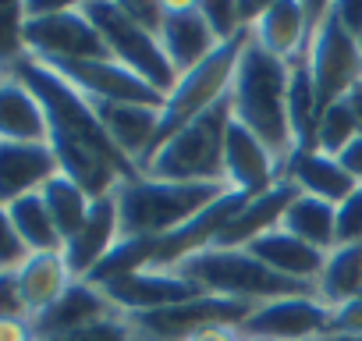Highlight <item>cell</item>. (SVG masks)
Listing matches in <instances>:
<instances>
[{
	"mask_svg": "<svg viewBox=\"0 0 362 341\" xmlns=\"http://www.w3.org/2000/svg\"><path fill=\"white\" fill-rule=\"evenodd\" d=\"M25 57V4H0V75H15Z\"/></svg>",
	"mask_w": 362,
	"mask_h": 341,
	"instance_id": "obj_32",
	"label": "cell"
},
{
	"mask_svg": "<svg viewBox=\"0 0 362 341\" xmlns=\"http://www.w3.org/2000/svg\"><path fill=\"white\" fill-rule=\"evenodd\" d=\"M177 274L185 281H192L206 295L238 299V302H249V306L284 299V295H316L313 288L274 274L249 249H203V253H196L181 263Z\"/></svg>",
	"mask_w": 362,
	"mask_h": 341,
	"instance_id": "obj_4",
	"label": "cell"
},
{
	"mask_svg": "<svg viewBox=\"0 0 362 341\" xmlns=\"http://www.w3.org/2000/svg\"><path fill=\"white\" fill-rule=\"evenodd\" d=\"M135 327L117 313V316H107V320H96L82 330H71V334H61V337H50V341H135Z\"/></svg>",
	"mask_w": 362,
	"mask_h": 341,
	"instance_id": "obj_33",
	"label": "cell"
},
{
	"mask_svg": "<svg viewBox=\"0 0 362 341\" xmlns=\"http://www.w3.org/2000/svg\"><path fill=\"white\" fill-rule=\"evenodd\" d=\"M249 253L259 263H267L274 274H281V277H288L295 284H305V288H316V281L323 274V263H327V253L323 249H316V245L288 235L284 228L267 231L263 238H256L249 245Z\"/></svg>",
	"mask_w": 362,
	"mask_h": 341,
	"instance_id": "obj_21",
	"label": "cell"
},
{
	"mask_svg": "<svg viewBox=\"0 0 362 341\" xmlns=\"http://www.w3.org/2000/svg\"><path fill=\"white\" fill-rule=\"evenodd\" d=\"M153 253H156V238H121V242L100 260V267H96L86 281L100 288V284H107V281H117V277L149 270Z\"/></svg>",
	"mask_w": 362,
	"mask_h": 341,
	"instance_id": "obj_30",
	"label": "cell"
},
{
	"mask_svg": "<svg viewBox=\"0 0 362 341\" xmlns=\"http://www.w3.org/2000/svg\"><path fill=\"white\" fill-rule=\"evenodd\" d=\"M245 43H249V33H242V36L221 43L199 68L177 75L174 89L167 93V100H163V107H160V125H156V139H153L149 156H153L177 128H185L189 121H196L199 114L214 110L221 100H228L231 82H235V71H238V57H242ZM149 156H146V160H149ZM146 160H142V163H146ZM142 163H139V167H142Z\"/></svg>",
	"mask_w": 362,
	"mask_h": 341,
	"instance_id": "obj_5",
	"label": "cell"
},
{
	"mask_svg": "<svg viewBox=\"0 0 362 341\" xmlns=\"http://www.w3.org/2000/svg\"><path fill=\"white\" fill-rule=\"evenodd\" d=\"M61 175L50 142H0V207L40 192Z\"/></svg>",
	"mask_w": 362,
	"mask_h": 341,
	"instance_id": "obj_17",
	"label": "cell"
},
{
	"mask_svg": "<svg viewBox=\"0 0 362 341\" xmlns=\"http://www.w3.org/2000/svg\"><path fill=\"white\" fill-rule=\"evenodd\" d=\"M327 334H334V337H362V295L344 302V306H337V309H330Z\"/></svg>",
	"mask_w": 362,
	"mask_h": 341,
	"instance_id": "obj_37",
	"label": "cell"
},
{
	"mask_svg": "<svg viewBox=\"0 0 362 341\" xmlns=\"http://www.w3.org/2000/svg\"><path fill=\"white\" fill-rule=\"evenodd\" d=\"M25 43L29 57L54 64V61H103L110 57L96 25L82 11V4H68L61 11L25 18Z\"/></svg>",
	"mask_w": 362,
	"mask_h": 341,
	"instance_id": "obj_9",
	"label": "cell"
},
{
	"mask_svg": "<svg viewBox=\"0 0 362 341\" xmlns=\"http://www.w3.org/2000/svg\"><path fill=\"white\" fill-rule=\"evenodd\" d=\"M330 11H334V18L358 40V33H362V4L358 0H344V4H330Z\"/></svg>",
	"mask_w": 362,
	"mask_h": 341,
	"instance_id": "obj_40",
	"label": "cell"
},
{
	"mask_svg": "<svg viewBox=\"0 0 362 341\" xmlns=\"http://www.w3.org/2000/svg\"><path fill=\"white\" fill-rule=\"evenodd\" d=\"M305 64L313 75V86L320 93L323 110L337 100H344V93L362 82V50L358 40L334 18V11L327 8V15L320 18V25L313 29L309 43H305Z\"/></svg>",
	"mask_w": 362,
	"mask_h": 341,
	"instance_id": "obj_8",
	"label": "cell"
},
{
	"mask_svg": "<svg viewBox=\"0 0 362 341\" xmlns=\"http://www.w3.org/2000/svg\"><path fill=\"white\" fill-rule=\"evenodd\" d=\"M61 79H68L89 103H146L163 107V93H156L146 79L117 64L114 57L103 61H54L50 64Z\"/></svg>",
	"mask_w": 362,
	"mask_h": 341,
	"instance_id": "obj_10",
	"label": "cell"
},
{
	"mask_svg": "<svg viewBox=\"0 0 362 341\" xmlns=\"http://www.w3.org/2000/svg\"><path fill=\"white\" fill-rule=\"evenodd\" d=\"M0 320H29V309H25V299H22L15 270L0 274Z\"/></svg>",
	"mask_w": 362,
	"mask_h": 341,
	"instance_id": "obj_38",
	"label": "cell"
},
{
	"mask_svg": "<svg viewBox=\"0 0 362 341\" xmlns=\"http://www.w3.org/2000/svg\"><path fill=\"white\" fill-rule=\"evenodd\" d=\"M358 135H362V132H358V125H355L348 103L337 100V103H330V107L320 114V125H316V149H320V153H330V156H341Z\"/></svg>",
	"mask_w": 362,
	"mask_h": 341,
	"instance_id": "obj_31",
	"label": "cell"
},
{
	"mask_svg": "<svg viewBox=\"0 0 362 341\" xmlns=\"http://www.w3.org/2000/svg\"><path fill=\"white\" fill-rule=\"evenodd\" d=\"M228 192L231 189L224 182H156L139 175L114 192L121 210V238H163Z\"/></svg>",
	"mask_w": 362,
	"mask_h": 341,
	"instance_id": "obj_2",
	"label": "cell"
},
{
	"mask_svg": "<svg viewBox=\"0 0 362 341\" xmlns=\"http://www.w3.org/2000/svg\"><path fill=\"white\" fill-rule=\"evenodd\" d=\"M25 260H29V249L22 245V238H18V231L11 224L8 207H0V274L18 270Z\"/></svg>",
	"mask_w": 362,
	"mask_h": 341,
	"instance_id": "obj_36",
	"label": "cell"
},
{
	"mask_svg": "<svg viewBox=\"0 0 362 341\" xmlns=\"http://www.w3.org/2000/svg\"><path fill=\"white\" fill-rule=\"evenodd\" d=\"M8 214H11V224H15V231H18V238L29 253H61L64 249V238L57 235V224H54L40 192L15 200L8 207Z\"/></svg>",
	"mask_w": 362,
	"mask_h": 341,
	"instance_id": "obj_28",
	"label": "cell"
},
{
	"mask_svg": "<svg viewBox=\"0 0 362 341\" xmlns=\"http://www.w3.org/2000/svg\"><path fill=\"white\" fill-rule=\"evenodd\" d=\"M121 8H124V15H128L135 25H142L146 33L160 36V25H163V8H167V4H156V0H146V4H132V0H121Z\"/></svg>",
	"mask_w": 362,
	"mask_h": 341,
	"instance_id": "obj_39",
	"label": "cell"
},
{
	"mask_svg": "<svg viewBox=\"0 0 362 341\" xmlns=\"http://www.w3.org/2000/svg\"><path fill=\"white\" fill-rule=\"evenodd\" d=\"M100 291L107 295V302L121 316H139V313L167 309L174 302H185V299L203 295L192 281H185L177 270H139V274H128V277L100 284Z\"/></svg>",
	"mask_w": 362,
	"mask_h": 341,
	"instance_id": "obj_13",
	"label": "cell"
},
{
	"mask_svg": "<svg viewBox=\"0 0 362 341\" xmlns=\"http://www.w3.org/2000/svg\"><path fill=\"white\" fill-rule=\"evenodd\" d=\"M245 341H263V337H245Z\"/></svg>",
	"mask_w": 362,
	"mask_h": 341,
	"instance_id": "obj_47",
	"label": "cell"
},
{
	"mask_svg": "<svg viewBox=\"0 0 362 341\" xmlns=\"http://www.w3.org/2000/svg\"><path fill=\"white\" fill-rule=\"evenodd\" d=\"M284 182H291L298 189V196H313L323 203H344L358 182L341 167L337 156L309 149V153H291V160L284 163Z\"/></svg>",
	"mask_w": 362,
	"mask_h": 341,
	"instance_id": "obj_20",
	"label": "cell"
},
{
	"mask_svg": "<svg viewBox=\"0 0 362 341\" xmlns=\"http://www.w3.org/2000/svg\"><path fill=\"white\" fill-rule=\"evenodd\" d=\"M82 11L89 15V22L96 25L107 54L124 64L128 71H135L139 79H146L156 93H170L174 82H177V71L174 64L167 61L163 47H160V36L146 33L142 25H135L124 8H121V0L117 4H107V0H93V4H82Z\"/></svg>",
	"mask_w": 362,
	"mask_h": 341,
	"instance_id": "obj_6",
	"label": "cell"
},
{
	"mask_svg": "<svg viewBox=\"0 0 362 341\" xmlns=\"http://www.w3.org/2000/svg\"><path fill=\"white\" fill-rule=\"evenodd\" d=\"M320 341H362V337H334V334H323Z\"/></svg>",
	"mask_w": 362,
	"mask_h": 341,
	"instance_id": "obj_45",
	"label": "cell"
},
{
	"mask_svg": "<svg viewBox=\"0 0 362 341\" xmlns=\"http://www.w3.org/2000/svg\"><path fill=\"white\" fill-rule=\"evenodd\" d=\"M50 121L40 100L15 79H0V142H47Z\"/></svg>",
	"mask_w": 362,
	"mask_h": 341,
	"instance_id": "obj_23",
	"label": "cell"
},
{
	"mask_svg": "<svg viewBox=\"0 0 362 341\" xmlns=\"http://www.w3.org/2000/svg\"><path fill=\"white\" fill-rule=\"evenodd\" d=\"M0 79H4V75H0Z\"/></svg>",
	"mask_w": 362,
	"mask_h": 341,
	"instance_id": "obj_48",
	"label": "cell"
},
{
	"mask_svg": "<svg viewBox=\"0 0 362 341\" xmlns=\"http://www.w3.org/2000/svg\"><path fill=\"white\" fill-rule=\"evenodd\" d=\"M327 8L330 4H302V0L267 4L249 33L267 54H274L281 61H295L305 54V43H309L313 29L320 25V18L327 15Z\"/></svg>",
	"mask_w": 362,
	"mask_h": 341,
	"instance_id": "obj_14",
	"label": "cell"
},
{
	"mask_svg": "<svg viewBox=\"0 0 362 341\" xmlns=\"http://www.w3.org/2000/svg\"><path fill=\"white\" fill-rule=\"evenodd\" d=\"M327 327H330V306H323L316 295H284L259 302L238 330L242 337H263V341H320Z\"/></svg>",
	"mask_w": 362,
	"mask_h": 341,
	"instance_id": "obj_11",
	"label": "cell"
},
{
	"mask_svg": "<svg viewBox=\"0 0 362 341\" xmlns=\"http://www.w3.org/2000/svg\"><path fill=\"white\" fill-rule=\"evenodd\" d=\"M15 274H18V288H22L29 320L40 316L43 309H50L75 281L61 253H29V260Z\"/></svg>",
	"mask_w": 362,
	"mask_h": 341,
	"instance_id": "obj_24",
	"label": "cell"
},
{
	"mask_svg": "<svg viewBox=\"0 0 362 341\" xmlns=\"http://www.w3.org/2000/svg\"><path fill=\"white\" fill-rule=\"evenodd\" d=\"M334 242L337 245H362V185L344 203H337Z\"/></svg>",
	"mask_w": 362,
	"mask_h": 341,
	"instance_id": "obj_34",
	"label": "cell"
},
{
	"mask_svg": "<svg viewBox=\"0 0 362 341\" xmlns=\"http://www.w3.org/2000/svg\"><path fill=\"white\" fill-rule=\"evenodd\" d=\"M100 125L107 128V135L114 139V146L139 167L156 139V125H160V107H146V103H93Z\"/></svg>",
	"mask_w": 362,
	"mask_h": 341,
	"instance_id": "obj_22",
	"label": "cell"
},
{
	"mask_svg": "<svg viewBox=\"0 0 362 341\" xmlns=\"http://www.w3.org/2000/svg\"><path fill=\"white\" fill-rule=\"evenodd\" d=\"M0 341H36L29 320H0Z\"/></svg>",
	"mask_w": 362,
	"mask_h": 341,
	"instance_id": "obj_41",
	"label": "cell"
},
{
	"mask_svg": "<svg viewBox=\"0 0 362 341\" xmlns=\"http://www.w3.org/2000/svg\"><path fill=\"white\" fill-rule=\"evenodd\" d=\"M337 160H341V167L348 170V175H351V178L362 185V135H358V139H355V142H351V146H348V149L337 156Z\"/></svg>",
	"mask_w": 362,
	"mask_h": 341,
	"instance_id": "obj_42",
	"label": "cell"
},
{
	"mask_svg": "<svg viewBox=\"0 0 362 341\" xmlns=\"http://www.w3.org/2000/svg\"><path fill=\"white\" fill-rule=\"evenodd\" d=\"M199 11H203L206 25L214 29V36H217L221 43H228V40H235V36L249 33V29L242 25L238 4H217V0H206V4H199Z\"/></svg>",
	"mask_w": 362,
	"mask_h": 341,
	"instance_id": "obj_35",
	"label": "cell"
},
{
	"mask_svg": "<svg viewBox=\"0 0 362 341\" xmlns=\"http://www.w3.org/2000/svg\"><path fill=\"white\" fill-rule=\"evenodd\" d=\"M344 103H348V110H351V117H355V125H358V132H362V82H355V86L344 93Z\"/></svg>",
	"mask_w": 362,
	"mask_h": 341,
	"instance_id": "obj_44",
	"label": "cell"
},
{
	"mask_svg": "<svg viewBox=\"0 0 362 341\" xmlns=\"http://www.w3.org/2000/svg\"><path fill=\"white\" fill-rule=\"evenodd\" d=\"M316 299L330 309L362 295V245H334L316 281Z\"/></svg>",
	"mask_w": 362,
	"mask_h": 341,
	"instance_id": "obj_26",
	"label": "cell"
},
{
	"mask_svg": "<svg viewBox=\"0 0 362 341\" xmlns=\"http://www.w3.org/2000/svg\"><path fill=\"white\" fill-rule=\"evenodd\" d=\"M40 196H43V203H47L54 224H57V235H61L64 242L82 228V221L89 217V207H93V200H89L68 175H54V178L40 189Z\"/></svg>",
	"mask_w": 362,
	"mask_h": 341,
	"instance_id": "obj_29",
	"label": "cell"
},
{
	"mask_svg": "<svg viewBox=\"0 0 362 341\" xmlns=\"http://www.w3.org/2000/svg\"><path fill=\"white\" fill-rule=\"evenodd\" d=\"M295 196H298V189L281 178L270 192L249 200V203L231 217V224L221 231V238L214 242V249H249V245H252L256 238H263L267 231H277L281 221H284V214H288V207L295 203Z\"/></svg>",
	"mask_w": 362,
	"mask_h": 341,
	"instance_id": "obj_19",
	"label": "cell"
},
{
	"mask_svg": "<svg viewBox=\"0 0 362 341\" xmlns=\"http://www.w3.org/2000/svg\"><path fill=\"white\" fill-rule=\"evenodd\" d=\"M231 93L214 110L177 128L142 167V178L156 182H224V139L231 128ZM228 185V182H224Z\"/></svg>",
	"mask_w": 362,
	"mask_h": 341,
	"instance_id": "obj_3",
	"label": "cell"
},
{
	"mask_svg": "<svg viewBox=\"0 0 362 341\" xmlns=\"http://www.w3.org/2000/svg\"><path fill=\"white\" fill-rule=\"evenodd\" d=\"M334 221H337V207L334 203H323V200H313V196H295V203L288 207L281 228L323 253H330L337 242H334Z\"/></svg>",
	"mask_w": 362,
	"mask_h": 341,
	"instance_id": "obj_27",
	"label": "cell"
},
{
	"mask_svg": "<svg viewBox=\"0 0 362 341\" xmlns=\"http://www.w3.org/2000/svg\"><path fill=\"white\" fill-rule=\"evenodd\" d=\"M256 306L238 302V299H221V295H196L185 302H174L167 309H153V313H139V316H124L139 337L149 341H189L192 334L206 330V327H242L252 316Z\"/></svg>",
	"mask_w": 362,
	"mask_h": 341,
	"instance_id": "obj_7",
	"label": "cell"
},
{
	"mask_svg": "<svg viewBox=\"0 0 362 341\" xmlns=\"http://www.w3.org/2000/svg\"><path fill=\"white\" fill-rule=\"evenodd\" d=\"M189 341H245L238 327H206L199 334H192Z\"/></svg>",
	"mask_w": 362,
	"mask_h": 341,
	"instance_id": "obj_43",
	"label": "cell"
},
{
	"mask_svg": "<svg viewBox=\"0 0 362 341\" xmlns=\"http://www.w3.org/2000/svg\"><path fill=\"white\" fill-rule=\"evenodd\" d=\"M160 47H163L167 61L174 64V71L185 75V71L199 68V64L221 47V40H217L214 29L206 25L199 4H189V0H174V4L163 8Z\"/></svg>",
	"mask_w": 362,
	"mask_h": 341,
	"instance_id": "obj_15",
	"label": "cell"
},
{
	"mask_svg": "<svg viewBox=\"0 0 362 341\" xmlns=\"http://www.w3.org/2000/svg\"><path fill=\"white\" fill-rule=\"evenodd\" d=\"M358 50H362V33H358Z\"/></svg>",
	"mask_w": 362,
	"mask_h": 341,
	"instance_id": "obj_46",
	"label": "cell"
},
{
	"mask_svg": "<svg viewBox=\"0 0 362 341\" xmlns=\"http://www.w3.org/2000/svg\"><path fill=\"white\" fill-rule=\"evenodd\" d=\"M121 242V210H117V196H103V200H93L89 207V217L82 221V228L64 242L61 256L71 270L75 281H86L100 260Z\"/></svg>",
	"mask_w": 362,
	"mask_h": 341,
	"instance_id": "obj_16",
	"label": "cell"
},
{
	"mask_svg": "<svg viewBox=\"0 0 362 341\" xmlns=\"http://www.w3.org/2000/svg\"><path fill=\"white\" fill-rule=\"evenodd\" d=\"M107 316H117V309L107 302V295L96 284H89V281H71V288L50 309L33 316L29 323H33L36 341H50V337L82 330V327H89L96 320H107Z\"/></svg>",
	"mask_w": 362,
	"mask_h": 341,
	"instance_id": "obj_18",
	"label": "cell"
},
{
	"mask_svg": "<svg viewBox=\"0 0 362 341\" xmlns=\"http://www.w3.org/2000/svg\"><path fill=\"white\" fill-rule=\"evenodd\" d=\"M231 114L252 135L267 142V149L281 160V167L295 153L291 125H288V61L267 54L252 33L238 57V71L231 82Z\"/></svg>",
	"mask_w": 362,
	"mask_h": 341,
	"instance_id": "obj_1",
	"label": "cell"
},
{
	"mask_svg": "<svg viewBox=\"0 0 362 341\" xmlns=\"http://www.w3.org/2000/svg\"><path fill=\"white\" fill-rule=\"evenodd\" d=\"M323 103L320 93L313 86L305 54L288 61V125H291V139H295V153H309L316 149V125H320Z\"/></svg>",
	"mask_w": 362,
	"mask_h": 341,
	"instance_id": "obj_25",
	"label": "cell"
},
{
	"mask_svg": "<svg viewBox=\"0 0 362 341\" xmlns=\"http://www.w3.org/2000/svg\"><path fill=\"white\" fill-rule=\"evenodd\" d=\"M284 178L281 160L267 149L259 135H252L245 125L231 121L228 139H224V182L231 192H242L249 200L270 192Z\"/></svg>",
	"mask_w": 362,
	"mask_h": 341,
	"instance_id": "obj_12",
	"label": "cell"
}]
</instances>
